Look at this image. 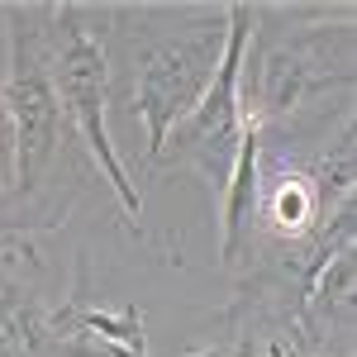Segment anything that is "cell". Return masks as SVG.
Masks as SVG:
<instances>
[{"label":"cell","mask_w":357,"mask_h":357,"mask_svg":"<svg viewBox=\"0 0 357 357\" xmlns=\"http://www.w3.org/2000/svg\"><path fill=\"white\" fill-rule=\"evenodd\" d=\"M129 29L110 5L105 29V67H110V105H124L134 124H143L148 158L158 162L172 129L200 105L224 57L229 15L220 10H172V24H153V5H124Z\"/></svg>","instance_id":"obj_1"},{"label":"cell","mask_w":357,"mask_h":357,"mask_svg":"<svg viewBox=\"0 0 357 357\" xmlns=\"http://www.w3.org/2000/svg\"><path fill=\"white\" fill-rule=\"evenodd\" d=\"M333 91H353V20L310 29H262L252 15L243 53V119L267 134L319 110Z\"/></svg>","instance_id":"obj_2"},{"label":"cell","mask_w":357,"mask_h":357,"mask_svg":"<svg viewBox=\"0 0 357 357\" xmlns=\"http://www.w3.org/2000/svg\"><path fill=\"white\" fill-rule=\"evenodd\" d=\"M105 29H110V5H48V57H53V86L67 124L86 143L96 172H105L114 200L124 215H143V195L129 181L110 143V67H105Z\"/></svg>","instance_id":"obj_3"},{"label":"cell","mask_w":357,"mask_h":357,"mask_svg":"<svg viewBox=\"0 0 357 357\" xmlns=\"http://www.w3.org/2000/svg\"><path fill=\"white\" fill-rule=\"evenodd\" d=\"M5 20V82L0 100L15 129V191H38L62 153L67 114L53 86L48 57V5H0Z\"/></svg>","instance_id":"obj_4"},{"label":"cell","mask_w":357,"mask_h":357,"mask_svg":"<svg viewBox=\"0 0 357 357\" xmlns=\"http://www.w3.org/2000/svg\"><path fill=\"white\" fill-rule=\"evenodd\" d=\"M224 15H229V38H224L215 82L200 96V105L172 129L162 148V158H176L181 167L200 172L210 186H224L229 162L238 153V138H243V53L248 33H252V5L234 0V5H224Z\"/></svg>","instance_id":"obj_5"},{"label":"cell","mask_w":357,"mask_h":357,"mask_svg":"<svg viewBox=\"0 0 357 357\" xmlns=\"http://www.w3.org/2000/svg\"><path fill=\"white\" fill-rule=\"evenodd\" d=\"M257 200H262V134L243 119L238 153H234L229 176L220 186V257L224 262H238L243 243L252 238Z\"/></svg>","instance_id":"obj_6"},{"label":"cell","mask_w":357,"mask_h":357,"mask_svg":"<svg viewBox=\"0 0 357 357\" xmlns=\"http://www.w3.org/2000/svg\"><path fill=\"white\" fill-rule=\"evenodd\" d=\"M43 348H53L48 310L24 276L0 262V357H33Z\"/></svg>","instance_id":"obj_7"},{"label":"cell","mask_w":357,"mask_h":357,"mask_svg":"<svg viewBox=\"0 0 357 357\" xmlns=\"http://www.w3.org/2000/svg\"><path fill=\"white\" fill-rule=\"evenodd\" d=\"M319 215L338 220L343 210H353V181H357V148H353V119H343V129L333 134V143H324V153L305 167Z\"/></svg>","instance_id":"obj_8"},{"label":"cell","mask_w":357,"mask_h":357,"mask_svg":"<svg viewBox=\"0 0 357 357\" xmlns=\"http://www.w3.org/2000/svg\"><path fill=\"white\" fill-rule=\"evenodd\" d=\"M15 191V129H10V114L0 100V195Z\"/></svg>","instance_id":"obj_9"}]
</instances>
